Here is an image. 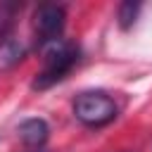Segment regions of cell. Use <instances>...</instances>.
<instances>
[{"label": "cell", "mask_w": 152, "mask_h": 152, "mask_svg": "<svg viewBox=\"0 0 152 152\" xmlns=\"http://www.w3.org/2000/svg\"><path fill=\"white\" fill-rule=\"evenodd\" d=\"M81 59V50L78 45L74 43H64V40H57L48 48L45 52V62H43V69L36 74L31 88L33 90H45L55 83H59Z\"/></svg>", "instance_id": "1"}, {"label": "cell", "mask_w": 152, "mask_h": 152, "mask_svg": "<svg viewBox=\"0 0 152 152\" xmlns=\"http://www.w3.org/2000/svg\"><path fill=\"white\" fill-rule=\"evenodd\" d=\"M71 109H74V116H76L83 126H90V128L107 126V124L114 121L116 114H119L116 102H114L107 93H100V90H86V93L76 95Z\"/></svg>", "instance_id": "2"}, {"label": "cell", "mask_w": 152, "mask_h": 152, "mask_svg": "<svg viewBox=\"0 0 152 152\" xmlns=\"http://www.w3.org/2000/svg\"><path fill=\"white\" fill-rule=\"evenodd\" d=\"M64 21H66V12L62 5L55 2H45L36 10L33 14V31L40 45H52L62 38L64 31Z\"/></svg>", "instance_id": "3"}, {"label": "cell", "mask_w": 152, "mask_h": 152, "mask_svg": "<svg viewBox=\"0 0 152 152\" xmlns=\"http://www.w3.org/2000/svg\"><path fill=\"white\" fill-rule=\"evenodd\" d=\"M17 133H19V140L26 145V147H43L48 135H50V128L45 124V119H24L19 126H17Z\"/></svg>", "instance_id": "4"}, {"label": "cell", "mask_w": 152, "mask_h": 152, "mask_svg": "<svg viewBox=\"0 0 152 152\" xmlns=\"http://www.w3.org/2000/svg\"><path fill=\"white\" fill-rule=\"evenodd\" d=\"M26 55V48L17 40V38H5L0 43V69H10L14 64H19Z\"/></svg>", "instance_id": "5"}, {"label": "cell", "mask_w": 152, "mask_h": 152, "mask_svg": "<svg viewBox=\"0 0 152 152\" xmlns=\"http://www.w3.org/2000/svg\"><path fill=\"white\" fill-rule=\"evenodd\" d=\"M138 10H140V2H133V0H126L119 5L116 10V19H119V26L121 28H131L138 19Z\"/></svg>", "instance_id": "6"}, {"label": "cell", "mask_w": 152, "mask_h": 152, "mask_svg": "<svg viewBox=\"0 0 152 152\" xmlns=\"http://www.w3.org/2000/svg\"><path fill=\"white\" fill-rule=\"evenodd\" d=\"M14 12H17V5H14V2L0 0V43L7 38V31H10V26H12Z\"/></svg>", "instance_id": "7"}, {"label": "cell", "mask_w": 152, "mask_h": 152, "mask_svg": "<svg viewBox=\"0 0 152 152\" xmlns=\"http://www.w3.org/2000/svg\"><path fill=\"white\" fill-rule=\"evenodd\" d=\"M124 152H131V150H124Z\"/></svg>", "instance_id": "8"}]
</instances>
